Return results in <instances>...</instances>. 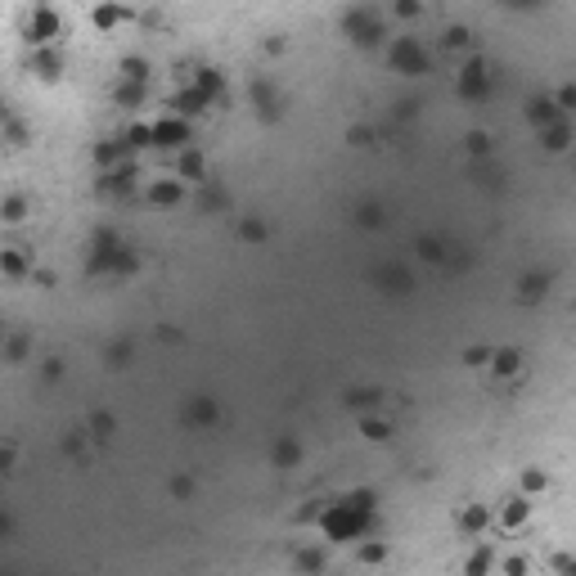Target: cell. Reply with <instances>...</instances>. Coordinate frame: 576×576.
Wrapping results in <instances>:
<instances>
[{
    "mask_svg": "<svg viewBox=\"0 0 576 576\" xmlns=\"http://www.w3.org/2000/svg\"><path fill=\"white\" fill-rule=\"evenodd\" d=\"M374 509H379L374 491H347V495L329 500L324 509H320V536L333 540V545L365 540V536H370V523H374Z\"/></svg>",
    "mask_w": 576,
    "mask_h": 576,
    "instance_id": "1",
    "label": "cell"
},
{
    "mask_svg": "<svg viewBox=\"0 0 576 576\" xmlns=\"http://www.w3.org/2000/svg\"><path fill=\"white\" fill-rule=\"evenodd\" d=\"M491 532H500V536H523L527 527H532V518H536V500L532 495H523V491H514L509 500H500V504H491Z\"/></svg>",
    "mask_w": 576,
    "mask_h": 576,
    "instance_id": "2",
    "label": "cell"
},
{
    "mask_svg": "<svg viewBox=\"0 0 576 576\" xmlns=\"http://www.w3.org/2000/svg\"><path fill=\"white\" fill-rule=\"evenodd\" d=\"M388 59H392V68L401 72V77H423V72L432 68V50L419 36H396L388 45Z\"/></svg>",
    "mask_w": 576,
    "mask_h": 576,
    "instance_id": "3",
    "label": "cell"
},
{
    "mask_svg": "<svg viewBox=\"0 0 576 576\" xmlns=\"http://www.w3.org/2000/svg\"><path fill=\"white\" fill-rule=\"evenodd\" d=\"M154 149H189V117H180L176 108L154 117Z\"/></svg>",
    "mask_w": 576,
    "mask_h": 576,
    "instance_id": "4",
    "label": "cell"
},
{
    "mask_svg": "<svg viewBox=\"0 0 576 576\" xmlns=\"http://www.w3.org/2000/svg\"><path fill=\"white\" fill-rule=\"evenodd\" d=\"M144 203L167 212V207H180L185 203V180L180 176H158V180H144Z\"/></svg>",
    "mask_w": 576,
    "mask_h": 576,
    "instance_id": "5",
    "label": "cell"
},
{
    "mask_svg": "<svg viewBox=\"0 0 576 576\" xmlns=\"http://www.w3.org/2000/svg\"><path fill=\"white\" fill-rule=\"evenodd\" d=\"M455 86H460V95L482 100V95L491 91V68H486L482 59H464V63H460V72H455Z\"/></svg>",
    "mask_w": 576,
    "mask_h": 576,
    "instance_id": "6",
    "label": "cell"
},
{
    "mask_svg": "<svg viewBox=\"0 0 576 576\" xmlns=\"http://www.w3.org/2000/svg\"><path fill=\"white\" fill-rule=\"evenodd\" d=\"M59 28H63L59 14H54L50 5H36L32 19H28V41H32V45H54V41H59Z\"/></svg>",
    "mask_w": 576,
    "mask_h": 576,
    "instance_id": "7",
    "label": "cell"
},
{
    "mask_svg": "<svg viewBox=\"0 0 576 576\" xmlns=\"http://www.w3.org/2000/svg\"><path fill=\"white\" fill-rule=\"evenodd\" d=\"M491 379H500V383H509V379H518L527 365H523V351L518 347H491Z\"/></svg>",
    "mask_w": 576,
    "mask_h": 576,
    "instance_id": "8",
    "label": "cell"
},
{
    "mask_svg": "<svg viewBox=\"0 0 576 576\" xmlns=\"http://www.w3.org/2000/svg\"><path fill=\"white\" fill-rule=\"evenodd\" d=\"M491 523H495V518H491V504H468V509L455 514V527H460L468 540H482V536L491 532Z\"/></svg>",
    "mask_w": 576,
    "mask_h": 576,
    "instance_id": "9",
    "label": "cell"
},
{
    "mask_svg": "<svg viewBox=\"0 0 576 576\" xmlns=\"http://www.w3.org/2000/svg\"><path fill=\"white\" fill-rule=\"evenodd\" d=\"M540 144H545V154H572V144H576L572 117H558L554 126H545V131H540Z\"/></svg>",
    "mask_w": 576,
    "mask_h": 576,
    "instance_id": "10",
    "label": "cell"
},
{
    "mask_svg": "<svg viewBox=\"0 0 576 576\" xmlns=\"http://www.w3.org/2000/svg\"><path fill=\"white\" fill-rule=\"evenodd\" d=\"M558 117H567V113L558 108V100H554V95H545V100H527V122H532L536 131L554 126Z\"/></svg>",
    "mask_w": 576,
    "mask_h": 576,
    "instance_id": "11",
    "label": "cell"
},
{
    "mask_svg": "<svg viewBox=\"0 0 576 576\" xmlns=\"http://www.w3.org/2000/svg\"><path fill=\"white\" fill-rule=\"evenodd\" d=\"M518 491H523V495H532V500H536V495H545V491H549V473H545V468H523Z\"/></svg>",
    "mask_w": 576,
    "mask_h": 576,
    "instance_id": "12",
    "label": "cell"
},
{
    "mask_svg": "<svg viewBox=\"0 0 576 576\" xmlns=\"http://www.w3.org/2000/svg\"><path fill=\"white\" fill-rule=\"evenodd\" d=\"M360 437L383 446V442H392V423L388 419H360Z\"/></svg>",
    "mask_w": 576,
    "mask_h": 576,
    "instance_id": "13",
    "label": "cell"
},
{
    "mask_svg": "<svg viewBox=\"0 0 576 576\" xmlns=\"http://www.w3.org/2000/svg\"><path fill=\"white\" fill-rule=\"evenodd\" d=\"M126 14L117 10V5H95V14H91V23H95V32H113L117 23H122Z\"/></svg>",
    "mask_w": 576,
    "mask_h": 576,
    "instance_id": "14",
    "label": "cell"
},
{
    "mask_svg": "<svg viewBox=\"0 0 576 576\" xmlns=\"http://www.w3.org/2000/svg\"><path fill=\"white\" fill-rule=\"evenodd\" d=\"M442 50H451V54H464V50H473V32H468V28H446V36H442Z\"/></svg>",
    "mask_w": 576,
    "mask_h": 576,
    "instance_id": "15",
    "label": "cell"
},
{
    "mask_svg": "<svg viewBox=\"0 0 576 576\" xmlns=\"http://www.w3.org/2000/svg\"><path fill=\"white\" fill-rule=\"evenodd\" d=\"M176 176L180 180H203V158L194 149H180V163H176Z\"/></svg>",
    "mask_w": 576,
    "mask_h": 576,
    "instance_id": "16",
    "label": "cell"
},
{
    "mask_svg": "<svg viewBox=\"0 0 576 576\" xmlns=\"http://www.w3.org/2000/svg\"><path fill=\"white\" fill-rule=\"evenodd\" d=\"M0 266H5V275H10V279L28 275V257H23V248H5V257H0Z\"/></svg>",
    "mask_w": 576,
    "mask_h": 576,
    "instance_id": "17",
    "label": "cell"
},
{
    "mask_svg": "<svg viewBox=\"0 0 576 576\" xmlns=\"http://www.w3.org/2000/svg\"><path fill=\"white\" fill-rule=\"evenodd\" d=\"M464 365L468 370H486L491 365V347H464Z\"/></svg>",
    "mask_w": 576,
    "mask_h": 576,
    "instance_id": "18",
    "label": "cell"
},
{
    "mask_svg": "<svg viewBox=\"0 0 576 576\" xmlns=\"http://www.w3.org/2000/svg\"><path fill=\"white\" fill-rule=\"evenodd\" d=\"M23 212H28V203H23L19 194H10V198H5V226H19Z\"/></svg>",
    "mask_w": 576,
    "mask_h": 576,
    "instance_id": "19",
    "label": "cell"
},
{
    "mask_svg": "<svg viewBox=\"0 0 576 576\" xmlns=\"http://www.w3.org/2000/svg\"><path fill=\"white\" fill-rule=\"evenodd\" d=\"M392 14L396 19H419L423 14V0H392Z\"/></svg>",
    "mask_w": 576,
    "mask_h": 576,
    "instance_id": "20",
    "label": "cell"
},
{
    "mask_svg": "<svg viewBox=\"0 0 576 576\" xmlns=\"http://www.w3.org/2000/svg\"><path fill=\"white\" fill-rule=\"evenodd\" d=\"M383 554H388V549H383L379 540H360V563H383Z\"/></svg>",
    "mask_w": 576,
    "mask_h": 576,
    "instance_id": "21",
    "label": "cell"
},
{
    "mask_svg": "<svg viewBox=\"0 0 576 576\" xmlns=\"http://www.w3.org/2000/svg\"><path fill=\"white\" fill-rule=\"evenodd\" d=\"M464 567H468V572H486V567H495V554H491V549H477L473 558H464Z\"/></svg>",
    "mask_w": 576,
    "mask_h": 576,
    "instance_id": "22",
    "label": "cell"
},
{
    "mask_svg": "<svg viewBox=\"0 0 576 576\" xmlns=\"http://www.w3.org/2000/svg\"><path fill=\"white\" fill-rule=\"evenodd\" d=\"M464 144H468V154H486V149H491V135H486V131H473Z\"/></svg>",
    "mask_w": 576,
    "mask_h": 576,
    "instance_id": "23",
    "label": "cell"
},
{
    "mask_svg": "<svg viewBox=\"0 0 576 576\" xmlns=\"http://www.w3.org/2000/svg\"><path fill=\"white\" fill-rule=\"evenodd\" d=\"M572 176H576V158H572Z\"/></svg>",
    "mask_w": 576,
    "mask_h": 576,
    "instance_id": "24",
    "label": "cell"
}]
</instances>
